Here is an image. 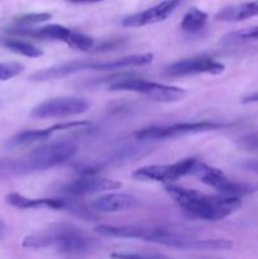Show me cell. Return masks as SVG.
I'll use <instances>...</instances> for the list:
<instances>
[{"label":"cell","instance_id":"cell-16","mask_svg":"<svg viewBox=\"0 0 258 259\" xmlns=\"http://www.w3.org/2000/svg\"><path fill=\"white\" fill-rule=\"evenodd\" d=\"M136 205V199L126 194H105L91 202V207L99 212H118L131 209Z\"/></svg>","mask_w":258,"mask_h":259},{"label":"cell","instance_id":"cell-19","mask_svg":"<svg viewBox=\"0 0 258 259\" xmlns=\"http://www.w3.org/2000/svg\"><path fill=\"white\" fill-rule=\"evenodd\" d=\"M207 14L197 8H191L181 20V29L187 33H196L206 24Z\"/></svg>","mask_w":258,"mask_h":259},{"label":"cell","instance_id":"cell-8","mask_svg":"<svg viewBox=\"0 0 258 259\" xmlns=\"http://www.w3.org/2000/svg\"><path fill=\"white\" fill-rule=\"evenodd\" d=\"M196 158H185L172 164H152L137 168L132 176L138 181L169 184L192 174Z\"/></svg>","mask_w":258,"mask_h":259},{"label":"cell","instance_id":"cell-21","mask_svg":"<svg viewBox=\"0 0 258 259\" xmlns=\"http://www.w3.org/2000/svg\"><path fill=\"white\" fill-rule=\"evenodd\" d=\"M67 45L71 46L72 48H76V50L90 51L91 48L94 47V45H95V40H94V38L90 37V35L72 30V34H71Z\"/></svg>","mask_w":258,"mask_h":259},{"label":"cell","instance_id":"cell-13","mask_svg":"<svg viewBox=\"0 0 258 259\" xmlns=\"http://www.w3.org/2000/svg\"><path fill=\"white\" fill-rule=\"evenodd\" d=\"M90 125L88 121H71V123L56 124V125L50 126L45 129H29V131H23L15 134L13 138H10L8 146L9 147H25L30 146L37 142L48 139L53 133L61 131H68V129H83Z\"/></svg>","mask_w":258,"mask_h":259},{"label":"cell","instance_id":"cell-26","mask_svg":"<svg viewBox=\"0 0 258 259\" xmlns=\"http://www.w3.org/2000/svg\"><path fill=\"white\" fill-rule=\"evenodd\" d=\"M67 3H72V4H86V3H100L104 0H66Z\"/></svg>","mask_w":258,"mask_h":259},{"label":"cell","instance_id":"cell-20","mask_svg":"<svg viewBox=\"0 0 258 259\" xmlns=\"http://www.w3.org/2000/svg\"><path fill=\"white\" fill-rule=\"evenodd\" d=\"M258 40V27H249L244 29L235 30L224 37V43L227 45H240V43L255 42Z\"/></svg>","mask_w":258,"mask_h":259},{"label":"cell","instance_id":"cell-23","mask_svg":"<svg viewBox=\"0 0 258 259\" xmlns=\"http://www.w3.org/2000/svg\"><path fill=\"white\" fill-rule=\"evenodd\" d=\"M24 67L18 62H0V81H8L20 75Z\"/></svg>","mask_w":258,"mask_h":259},{"label":"cell","instance_id":"cell-14","mask_svg":"<svg viewBox=\"0 0 258 259\" xmlns=\"http://www.w3.org/2000/svg\"><path fill=\"white\" fill-rule=\"evenodd\" d=\"M5 202L15 209H52L63 210L70 209V204L63 199H32L25 197L18 192H10L5 196Z\"/></svg>","mask_w":258,"mask_h":259},{"label":"cell","instance_id":"cell-12","mask_svg":"<svg viewBox=\"0 0 258 259\" xmlns=\"http://www.w3.org/2000/svg\"><path fill=\"white\" fill-rule=\"evenodd\" d=\"M177 5H179V0H164V2L148 8L143 12L128 15L121 20V24L124 27L137 28L162 22L171 15V13L176 9Z\"/></svg>","mask_w":258,"mask_h":259},{"label":"cell","instance_id":"cell-3","mask_svg":"<svg viewBox=\"0 0 258 259\" xmlns=\"http://www.w3.org/2000/svg\"><path fill=\"white\" fill-rule=\"evenodd\" d=\"M153 61L152 53H143V55H131L125 57L115 58L110 61H70V62L61 63V65L52 66V67L45 68L30 75L29 80L35 82H43V81L57 80L70 76L72 73L81 72V71H111L120 70L126 67H136V66L148 65Z\"/></svg>","mask_w":258,"mask_h":259},{"label":"cell","instance_id":"cell-15","mask_svg":"<svg viewBox=\"0 0 258 259\" xmlns=\"http://www.w3.org/2000/svg\"><path fill=\"white\" fill-rule=\"evenodd\" d=\"M96 234L106 238H120V239H142L149 242L153 228L134 227V225H98L94 229Z\"/></svg>","mask_w":258,"mask_h":259},{"label":"cell","instance_id":"cell-5","mask_svg":"<svg viewBox=\"0 0 258 259\" xmlns=\"http://www.w3.org/2000/svg\"><path fill=\"white\" fill-rule=\"evenodd\" d=\"M191 176H195L202 184L212 187L220 195H225V196L242 197L258 192V182H248L230 179L223 171L209 166V164L204 163L199 159L195 163Z\"/></svg>","mask_w":258,"mask_h":259},{"label":"cell","instance_id":"cell-24","mask_svg":"<svg viewBox=\"0 0 258 259\" xmlns=\"http://www.w3.org/2000/svg\"><path fill=\"white\" fill-rule=\"evenodd\" d=\"M113 259H171L162 254H136V253H113Z\"/></svg>","mask_w":258,"mask_h":259},{"label":"cell","instance_id":"cell-9","mask_svg":"<svg viewBox=\"0 0 258 259\" xmlns=\"http://www.w3.org/2000/svg\"><path fill=\"white\" fill-rule=\"evenodd\" d=\"M90 109V104L81 98L62 96L46 100L38 104L30 111V116L37 119L65 118V116L80 115Z\"/></svg>","mask_w":258,"mask_h":259},{"label":"cell","instance_id":"cell-7","mask_svg":"<svg viewBox=\"0 0 258 259\" xmlns=\"http://www.w3.org/2000/svg\"><path fill=\"white\" fill-rule=\"evenodd\" d=\"M223 124L217 121H191V123H176L163 126H149L141 129L136 133L139 141H162V139L177 138L189 134L204 133L222 128Z\"/></svg>","mask_w":258,"mask_h":259},{"label":"cell","instance_id":"cell-17","mask_svg":"<svg viewBox=\"0 0 258 259\" xmlns=\"http://www.w3.org/2000/svg\"><path fill=\"white\" fill-rule=\"evenodd\" d=\"M253 17H258V0L230 5V7L222 9L215 15L218 20L230 23L243 22V20H247Z\"/></svg>","mask_w":258,"mask_h":259},{"label":"cell","instance_id":"cell-18","mask_svg":"<svg viewBox=\"0 0 258 259\" xmlns=\"http://www.w3.org/2000/svg\"><path fill=\"white\" fill-rule=\"evenodd\" d=\"M2 45L8 50L18 53V55L25 56L29 58H37L43 56V50H40L37 46H33L32 43L25 42V40L17 39V38L5 37L2 39Z\"/></svg>","mask_w":258,"mask_h":259},{"label":"cell","instance_id":"cell-10","mask_svg":"<svg viewBox=\"0 0 258 259\" xmlns=\"http://www.w3.org/2000/svg\"><path fill=\"white\" fill-rule=\"evenodd\" d=\"M225 66L219 61L214 60L209 56H195V57L184 58L177 62L167 66L163 75L167 77H184L191 75H220L224 72Z\"/></svg>","mask_w":258,"mask_h":259},{"label":"cell","instance_id":"cell-11","mask_svg":"<svg viewBox=\"0 0 258 259\" xmlns=\"http://www.w3.org/2000/svg\"><path fill=\"white\" fill-rule=\"evenodd\" d=\"M120 187L121 184L115 180L86 175V176L65 184L61 187L60 191L68 196H85V195L96 194V192L111 191V190L120 189Z\"/></svg>","mask_w":258,"mask_h":259},{"label":"cell","instance_id":"cell-2","mask_svg":"<svg viewBox=\"0 0 258 259\" xmlns=\"http://www.w3.org/2000/svg\"><path fill=\"white\" fill-rule=\"evenodd\" d=\"M22 245L30 249L55 248L58 252L77 254L90 249L93 245V239L73 225L55 224L48 228L46 232L25 237Z\"/></svg>","mask_w":258,"mask_h":259},{"label":"cell","instance_id":"cell-1","mask_svg":"<svg viewBox=\"0 0 258 259\" xmlns=\"http://www.w3.org/2000/svg\"><path fill=\"white\" fill-rule=\"evenodd\" d=\"M167 194L190 215L207 222H218L229 217L242 206L240 197L225 195H205L196 190L174 185L164 187Z\"/></svg>","mask_w":258,"mask_h":259},{"label":"cell","instance_id":"cell-22","mask_svg":"<svg viewBox=\"0 0 258 259\" xmlns=\"http://www.w3.org/2000/svg\"><path fill=\"white\" fill-rule=\"evenodd\" d=\"M51 17H52V15H51L50 13H30V14H25L17 18V19H15V24H17V27L30 28L32 25L47 22L48 19H51Z\"/></svg>","mask_w":258,"mask_h":259},{"label":"cell","instance_id":"cell-25","mask_svg":"<svg viewBox=\"0 0 258 259\" xmlns=\"http://www.w3.org/2000/svg\"><path fill=\"white\" fill-rule=\"evenodd\" d=\"M239 166L242 167L243 169H245V171L258 175V159H244L243 162H240Z\"/></svg>","mask_w":258,"mask_h":259},{"label":"cell","instance_id":"cell-6","mask_svg":"<svg viewBox=\"0 0 258 259\" xmlns=\"http://www.w3.org/2000/svg\"><path fill=\"white\" fill-rule=\"evenodd\" d=\"M110 91H129V93L142 94L148 96L151 100L159 101V103H175L179 101L186 95V91L181 88L164 83L154 82V81L144 80V78H123L120 81H115L109 86Z\"/></svg>","mask_w":258,"mask_h":259},{"label":"cell","instance_id":"cell-4","mask_svg":"<svg viewBox=\"0 0 258 259\" xmlns=\"http://www.w3.org/2000/svg\"><path fill=\"white\" fill-rule=\"evenodd\" d=\"M77 144L71 141L53 142L9 162V168L18 175L47 171L70 161L77 153Z\"/></svg>","mask_w":258,"mask_h":259}]
</instances>
